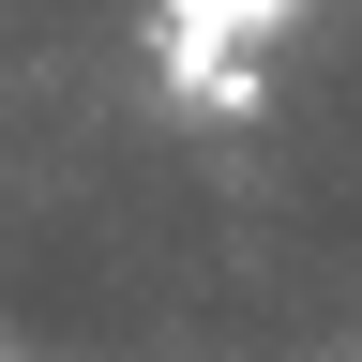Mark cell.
<instances>
[{
  "label": "cell",
  "mask_w": 362,
  "mask_h": 362,
  "mask_svg": "<svg viewBox=\"0 0 362 362\" xmlns=\"http://www.w3.org/2000/svg\"><path fill=\"white\" fill-rule=\"evenodd\" d=\"M287 16H302V0H151V61H166L181 106L242 121V106H257V61H242V45H272Z\"/></svg>",
  "instance_id": "obj_1"
}]
</instances>
